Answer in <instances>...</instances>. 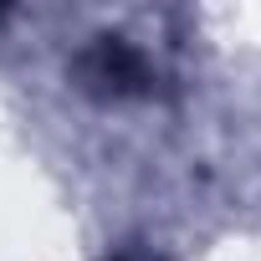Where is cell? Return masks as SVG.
I'll return each instance as SVG.
<instances>
[{
  "instance_id": "cell-1",
  "label": "cell",
  "mask_w": 261,
  "mask_h": 261,
  "mask_svg": "<svg viewBox=\"0 0 261 261\" xmlns=\"http://www.w3.org/2000/svg\"><path fill=\"white\" fill-rule=\"evenodd\" d=\"M77 72H82V77H87V87H97V92H139V87L149 82L144 57L128 46L123 36H102L92 51H82Z\"/></svg>"
}]
</instances>
